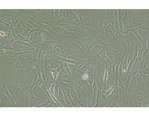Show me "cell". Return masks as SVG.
I'll list each match as a JSON object with an SVG mask.
<instances>
[{
    "label": "cell",
    "mask_w": 149,
    "mask_h": 117,
    "mask_svg": "<svg viewBox=\"0 0 149 117\" xmlns=\"http://www.w3.org/2000/svg\"><path fill=\"white\" fill-rule=\"evenodd\" d=\"M70 44L72 45V46L74 48V49L77 51H78L79 53H81L82 55H84L85 57V59H90L88 55H87V54L86 53L84 49L82 48V46L80 45L79 42H77V41H74V40H73L72 38H71L70 39Z\"/></svg>",
    "instance_id": "cell-7"
},
{
    "label": "cell",
    "mask_w": 149,
    "mask_h": 117,
    "mask_svg": "<svg viewBox=\"0 0 149 117\" xmlns=\"http://www.w3.org/2000/svg\"><path fill=\"white\" fill-rule=\"evenodd\" d=\"M0 36H1V39H4L8 36V33H3L1 31H0Z\"/></svg>",
    "instance_id": "cell-39"
},
{
    "label": "cell",
    "mask_w": 149,
    "mask_h": 117,
    "mask_svg": "<svg viewBox=\"0 0 149 117\" xmlns=\"http://www.w3.org/2000/svg\"><path fill=\"white\" fill-rule=\"evenodd\" d=\"M18 74V76H19L21 77V78L24 79V80L26 82V83H27V81H28V80H29V79L30 78V77L31 76H33V73L31 72V69L30 70H23V71H22V72H20L19 73H18V74Z\"/></svg>",
    "instance_id": "cell-16"
},
{
    "label": "cell",
    "mask_w": 149,
    "mask_h": 117,
    "mask_svg": "<svg viewBox=\"0 0 149 117\" xmlns=\"http://www.w3.org/2000/svg\"><path fill=\"white\" fill-rule=\"evenodd\" d=\"M56 79L60 82H62V83H67L68 85H71V76L68 75V74H65L64 72H63L62 70H61L59 72L58 76H57Z\"/></svg>",
    "instance_id": "cell-9"
},
{
    "label": "cell",
    "mask_w": 149,
    "mask_h": 117,
    "mask_svg": "<svg viewBox=\"0 0 149 117\" xmlns=\"http://www.w3.org/2000/svg\"><path fill=\"white\" fill-rule=\"evenodd\" d=\"M111 24H113V16L105 15V19L104 23H103V27L104 28Z\"/></svg>",
    "instance_id": "cell-25"
},
{
    "label": "cell",
    "mask_w": 149,
    "mask_h": 117,
    "mask_svg": "<svg viewBox=\"0 0 149 117\" xmlns=\"http://www.w3.org/2000/svg\"><path fill=\"white\" fill-rule=\"evenodd\" d=\"M7 33H8V36H8V41H9L10 44L14 43V42H15V41H14V37L13 35L12 34V33H11L10 31H8Z\"/></svg>",
    "instance_id": "cell-31"
},
{
    "label": "cell",
    "mask_w": 149,
    "mask_h": 117,
    "mask_svg": "<svg viewBox=\"0 0 149 117\" xmlns=\"http://www.w3.org/2000/svg\"><path fill=\"white\" fill-rule=\"evenodd\" d=\"M0 90H1V92L5 94V95H7V96L9 97V98L12 99V101L13 100V97H12V96H11L10 93L9 92V91H8L6 85H5L4 81H3L1 79V82H0Z\"/></svg>",
    "instance_id": "cell-18"
},
{
    "label": "cell",
    "mask_w": 149,
    "mask_h": 117,
    "mask_svg": "<svg viewBox=\"0 0 149 117\" xmlns=\"http://www.w3.org/2000/svg\"><path fill=\"white\" fill-rule=\"evenodd\" d=\"M3 107H14L12 99L3 93Z\"/></svg>",
    "instance_id": "cell-24"
},
{
    "label": "cell",
    "mask_w": 149,
    "mask_h": 117,
    "mask_svg": "<svg viewBox=\"0 0 149 117\" xmlns=\"http://www.w3.org/2000/svg\"><path fill=\"white\" fill-rule=\"evenodd\" d=\"M83 94H84V98L81 103V107H93V97L91 96V95L87 90L86 86L83 88Z\"/></svg>",
    "instance_id": "cell-6"
},
{
    "label": "cell",
    "mask_w": 149,
    "mask_h": 117,
    "mask_svg": "<svg viewBox=\"0 0 149 117\" xmlns=\"http://www.w3.org/2000/svg\"><path fill=\"white\" fill-rule=\"evenodd\" d=\"M0 107H3V93L0 94Z\"/></svg>",
    "instance_id": "cell-38"
},
{
    "label": "cell",
    "mask_w": 149,
    "mask_h": 117,
    "mask_svg": "<svg viewBox=\"0 0 149 117\" xmlns=\"http://www.w3.org/2000/svg\"><path fill=\"white\" fill-rule=\"evenodd\" d=\"M130 19H129V17L128 16V13H127V10L126 9V12L125 13L124 16L123 17L122 19V25L123 27L125 28V29L128 30L130 28H129V24H130Z\"/></svg>",
    "instance_id": "cell-21"
},
{
    "label": "cell",
    "mask_w": 149,
    "mask_h": 117,
    "mask_svg": "<svg viewBox=\"0 0 149 117\" xmlns=\"http://www.w3.org/2000/svg\"><path fill=\"white\" fill-rule=\"evenodd\" d=\"M103 48H104V46L102 45H100V44L95 45V46H93L91 49H90V52L88 53L89 57L91 58V57H93L98 55L99 51L101 49H102Z\"/></svg>",
    "instance_id": "cell-13"
},
{
    "label": "cell",
    "mask_w": 149,
    "mask_h": 117,
    "mask_svg": "<svg viewBox=\"0 0 149 117\" xmlns=\"http://www.w3.org/2000/svg\"><path fill=\"white\" fill-rule=\"evenodd\" d=\"M62 49L63 48L61 47L57 46L54 48V55L59 56V57H62Z\"/></svg>",
    "instance_id": "cell-30"
},
{
    "label": "cell",
    "mask_w": 149,
    "mask_h": 117,
    "mask_svg": "<svg viewBox=\"0 0 149 117\" xmlns=\"http://www.w3.org/2000/svg\"><path fill=\"white\" fill-rule=\"evenodd\" d=\"M3 81L5 83H10L12 84L13 86L16 88H19L21 90H25V85L27 83L25 82L24 79H23L20 76L16 74L12 78H5V77L1 76H0Z\"/></svg>",
    "instance_id": "cell-1"
},
{
    "label": "cell",
    "mask_w": 149,
    "mask_h": 117,
    "mask_svg": "<svg viewBox=\"0 0 149 117\" xmlns=\"http://www.w3.org/2000/svg\"><path fill=\"white\" fill-rule=\"evenodd\" d=\"M32 29L33 28H29V29H27V28H23L20 35L22 36H24V37H29L30 36L29 33Z\"/></svg>",
    "instance_id": "cell-27"
},
{
    "label": "cell",
    "mask_w": 149,
    "mask_h": 117,
    "mask_svg": "<svg viewBox=\"0 0 149 117\" xmlns=\"http://www.w3.org/2000/svg\"><path fill=\"white\" fill-rule=\"evenodd\" d=\"M73 23H79L77 20L74 13L71 9H67L66 11V24H71Z\"/></svg>",
    "instance_id": "cell-10"
},
{
    "label": "cell",
    "mask_w": 149,
    "mask_h": 117,
    "mask_svg": "<svg viewBox=\"0 0 149 117\" xmlns=\"http://www.w3.org/2000/svg\"><path fill=\"white\" fill-rule=\"evenodd\" d=\"M140 73H141V78H144L147 79H149V73L147 72L146 70H140Z\"/></svg>",
    "instance_id": "cell-33"
},
{
    "label": "cell",
    "mask_w": 149,
    "mask_h": 117,
    "mask_svg": "<svg viewBox=\"0 0 149 117\" xmlns=\"http://www.w3.org/2000/svg\"><path fill=\"white\" fill-rule=\"evenodd\" d=\"M70 95L71 98L73 99V101L76 103L77 105H79V107H81V102L80 101L79 97L77 95V93L76 92V91L74 90L73 88H71V91H70Z\"/></svg>",
    "instance_id": "cell-23"
},
{
    "label": "cell",
    "mask_w": 149,
    "mask_h": 117,
    "mask_svg": "<svg viewBox=\"0 0 149 117\" xmlns=\"http://www.w3.org/2000/svg\"><path fill=\"white\" fill-rule=\"evenodd\" d=\"M148 53L147 55H145L140 62L139 64V69L142 70H146V68L148 66L149 63V57H148Z\"/></svg>",
    "instance_id": "cell-22"
},
{
    "label": "cell",
    "mask_w": 149,
    "mask_h": 117,
    "mask_svg": "<svg viewBox=\"0 0 149 117\" xmlns=\"http://www.w3.org/2000/svg\"><path fill=\"white\" fill-rule=\"evenodd\" d=\"M61 70V69H49L47 71L48 72H49L52 74V76L54 79V80H55L56 79L57 76H58V74L59 73L60 71Z\"/></svg>",
    "instance_id": "cell-29"
},
{
    "label": "cell",
    "mask_w": 149,
    "mask_h": 117,
    "mask_svg": "<svg viewBox=\"0 0 149 117\" xmlns=\"http://www.w3.org/2000/svg\"><path fill=\"white\" fill-rule=\"evenodd\" d=\"M145 85H143V88L138 92L135 93L134 96V100L137 104L144 105L145 107H149L148 104V95L145 93Z\"/></svg>",
    "instance_id": "cell-3"
},
{
    "label": "cell",
    "mask_w": 149,
    "mask_h": 117,
    "mask_svg": "<svg viewBox=\"0 0 149 117\" xmlns=\"http://www.w3.org/2000/svg\"><path fill=\"white\" fill-rule=\"evenodd\" d=\"M137 80L135 76L133 77L131 79L130 82L128 83V89H127V93H130L135 89L137 87Z\"/></svg>",
    "instance_id": "cell-19"
},
{
    "label": "cell",
    "mask_w": 149,
    "mask_h": 117,
    "mask_svg": "<svg viewBox=\"0 0 149 117\" xmlns=\"http://www.w3.org/2000/svg\"><path fill=\"white\" fill-rule=\"evenodd\" d=\"M39 52H40V48L38 50H36L21 53L19 57H20V58L22 60H24V61L29 62V63L33 64L34 63H36V59H37V57H38Z\"/></svg>",
    "instance_id": "cell-4"
},
{
    "label": "cell",
    "mask_w": 149,
    "mask_h": 117,
    "mask_svg": "<svg viewBox=\"0 0 149 117\" xmlns=\"http://www.w3.org/2000/svg\"><path fill=\"white\" fill-rule=\"evenodd\" d=\"M61 70L63 72H64L65 74H68V75L71 76V73H70V70L69 69L67 65V62L63 61L62 62V68Z\"/></svg>",
    "instance_id": "cell-26"
},
{
    "label": "cell",
    "mask_w": 149,
    "mask_h": 117,
    "mask_svg": "<svg viewBox=\"0 0 149 117\" xmlns=\"http://www.w3.org/2000/svg\"><path fill=\"white\" fill-rule=\"evenodd\" d=\"M88 78H89V74L88 73H86V72H82L81 77V80L82 81H84V83H86L87 80L88 79Z\"/></svg>",
    "instance_id": "cell-32"
},
{
    "label": "cell",
    "mask_w": 149,
    "mask_h": 117,
    "mask_svg": "<svg viewBox=\"0 0 149 117\" xmlns=\"http://www.w3.org/2000/svg\"><path fill=\"white\" fill-rule=\"evenodd\" d=\"M104 31L106 32V35H107V38L109 39V37H111V38H112L114 41H116V42L117 44V39H116V31L115 29H113V24H111L110 25H108L106 27L104 28ZM109 41V40H108Z\"/></svg>",
    "instance_id": "cell-8"
},
{
    "label": "cell",
    "mask_w": 149,
    "mask_h": 117,
    "mask_svg": "<svg viewBox=\"0 0 149 117\" xmlns=\"http://www.w3.org/2000/svg\"><path fill=\"white\" fill-rule=\"evenodd\" d=\"M43 98L42 97H40V98H37L35 97L33 95V92L32 90L31 89L30 92V99H29V106L30 107H35L36 105L38 104V103Z\"/></svg>",
    "instance_id": "cell-15"
},
{
    "label": "cell",
    "mask_w": 149,
    "mask_h": 117,
    "mask_svg": "<svg viewBox=\"0 0 149 117\" xmlns=\"http://www.w3.org/2000/svg\"><path fill=\"white\" fill-rule=\"evenodd\" d=\"M72 53H79V52L74 50L73 48L68 47V46H63L62 57L68 59V55H70Z\"/></svg>",
    "instance_id": "cell-11"
},
{
    "label": "cell",
    "mask_w": 149,
    "mask_h": 117,
    "mask_svg": "<svg viewBox=\"0 0 149 117\" xmlns=\"http://www.w3.org/2000/svg\"><path fill=\"white\" fill-rule=\"evenodd\" d=\"M107 56L108 57V61L110 64H117L122 61L125 56V52H121L118 50H109Z\"/></svg>",
    "instance_id": "cell-2"
},
{
    "label": "cell",
    "mask_w": 149,
    "mask_h": 117,
    "mask_svg": "<svg viewBox=\"0 0 149 117\" xmlns=\"http://www.w3.org/2000/svg\"><path fill=\"white\" fill-rule=\"evenodd\" d=\"M51 35V33L48 32L47 31L45 30V29H41V30L39 31L38 36H39L40 40V41L42 44V46L44 45L45 43H46L48 36Z\"/></svg>",
    "instance_id": "cell-12"
},
{
    "label": "cell",
    "mask_w": 149,
    "mask_h": 117,
    "mask_svg": "<svg viewBox=\"0 0 149 117\" xmlns=\"http://www.w3.org/2000/svg\"><path fill=\"white\" fill-rule=\"evenodd\" d=\"M116 101V107H127V103L121 100H119L118 99H113Z\"/></svg>",
    "instance_id": "cell-28"
},
{
    "label": "cell",
    "mask_w": 149,
    "mask_h": 117,
    "mask_svg": "<svg viewBox=\"0 0 149 117\" xmlns=\"http://www.w3.org/2000/svg\"><path fill=\"white\" fill-rule=\"evenodd\" d=\"M95 28L93 27L90 26V25H85L83 27L82 29L80 31V33L84 34L85 35L88 36H93L94 31H95Z\"/></svg>",
    "instance_id": "cell-14"
},
{
    "label": "cell",
    "mask_w": 149,
    "mask_h": 117,
    "mask_svg": "<svg viewBox=\"0 0 149 117\" xmlns=\"http://www.w3.org/2000/svg\"><path fill=\"white\" fill-rule=\"evenodd\" d=\"M75 11L80 17L81 22L84 21L86 18L90 17V15H89V9H75Z\"/></svg>",
    "instance_id": "cell-17"
},
{
    "label": "cell",
    "mask_w": 149,
    "mask_h": 117,
    "mask_svg": "<svg viewBox=\"0 0 149 117\" xmlns=\"http://www.w3.org/2000/svg\"><path fill=\"white\" fill-rule=\"evenodd\" d=\"M31 88H29L26 94L20 98L16 99L15 102L16 107H30L29 106V99H30V92Z\"/></svg>",
    "instance_id": "cell-5"
},
{
    "label": "cell",
    "mask_w": 149,
    "mask_h": 117,
    "mask_svg": "<svg viewBox=\"0 0 149 117\" xmlns=\"http://www.w3.org/2000/svg\"><path fill=\"white\" fill-rule=\"evenodd\" d=\"M125 86H126V82L121 81V80H119V81H118V87H121L122 88H123V89L125 90Z\"/></svg>",
    "instance_id": "cell-37"
},
{
    "label": "cell",
    "mask_w": 149,
    "mask_h": 117,
    "mask_svg": "<svg viewBox=\"0 0 149 117\" xmlns=\"http://www.w3.org/2000/svg\"><path fill=\"white\" fill-rule=\"evenodd\" d=\"M128 95H127L125 90L122 88L121 87H118V92H117V97H118V99L121 100L123 102H125L127 103V97Z\"/></svg>",
    "instance_id": "cell-20"
},
{
    "label": "cell",
    "mask_w": 149,
    "mask_h": 117,
    "mask_svg": "<svg viewBox=\"0 0 149 117\" xmlns=\"http://www.w3.org/2000/svg\"><path fill=\"white\" fill-rule=\"evenodd\" d=\"M99 55L100 56H101L102 58L104 59H106V60H107V61H108V57H107V55H106V53H105V51H104V48H103L102 49H101V50L99 51Z\"/></svg>",
    "instance_id": "cell-34"
},
{
    "label": "cell",
    "mask_w": 149,
    "mask_h": 117,
    "mask_svg": "<svg viewBox=\"0 0 149 117\" xmlns=\"http://www.w3.org/2000/svg\"><path fill=\"white\" fill-rule=\"evenodd\" d=\"M115 9H104L105 15L107 16H113V12Z\"/></svg>",
    "instance_id": "cell-35"
},
{
    "label": "cell",
    "mask_w": 149,
    "mask_h": 117,
    "mask_svg": "<svg viewBox=\"0 0 149 117\" xmlns=\"http://www.w3.org/2000/svg\"><path fill=\"white\" fill-rule=\"evenodd\" d=\"M137 27L138 28H140V29H145V30H148L149 29V27L147 26V25H146L145 24H135Z\"/></svg>",
    "instance_id": "cell-36"
}]
</instances>
